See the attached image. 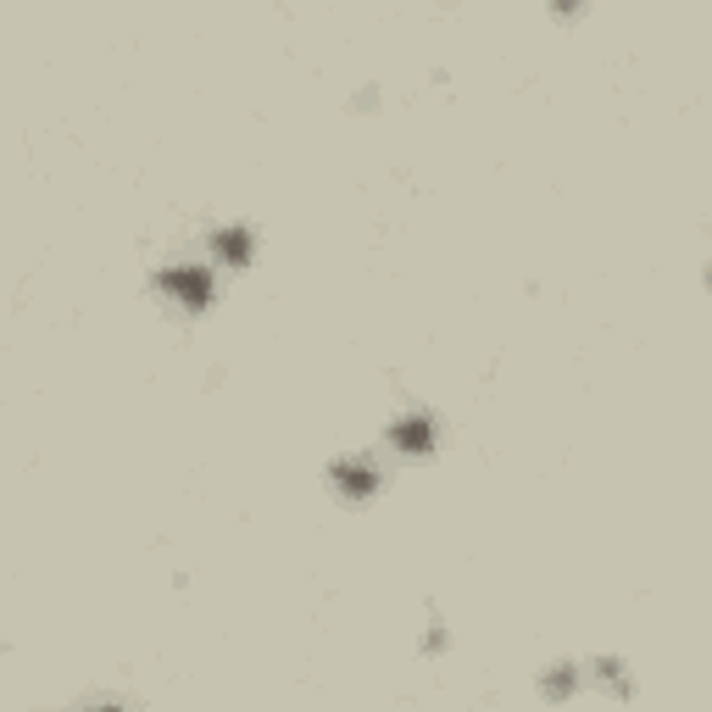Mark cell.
<instances>
[{"label":"cell","instance_id":"6da1fadb","mask_svg":"<svg viewBox=\"0 0 712 712\" xmlns=\"http://www.w3.org/2000/svg\"><path fill=\"white\" fill-rule=\"evenodd\" d=\"M162 284H167V295H173V301H185L190 312H201V307L212 301V273H206V268H195V262H185V268H167V273H162Z\"/></svg>","mask_w":712,"mask_h":712},{"label":"cell","instance_id":"7a4b0ae2","mask_svg":"<svg viewBox=\"0 0 712 712\" xmlns=\"http://www.w3.org/2000/svg\"><path fill=\"white\" fill-rule=\"evenodd\" d=\"M390 440L401 451H429L435 446V418H424V412H406V418L390 429Z\"/></svg>","mask_w":712,"mask_h":712},{"label":"cell","instance_id":"3957f363","mask_svg":"<svg viewBox=\"0 0 712 712\" xmlns=\"http://www.w3.org/2000/svg\"><path fill=\"white\" fill-rule=\"evenodd\" d=\"M334 485H340L345 496H368V490L379 485V473H373V462H340V467H334Z\"/></svg>","mask_w":712,"mask_h":712},{"label":"cell","instance_id":"277c9868","mask_svg":"<svg viewBox=\"0 0 712 712\" xmlns=\"http://www.w3.org/2000/svg\"><path fill=\"white\" fill-rule=\"evenodd\" d=\"M217 257L240 268V262L251 257V234H246V228H223V234H217Z\"/></svg>","mask_w":712,"mask_h":712},{"label":"cell","instance_id":"5b68a950","mask_svg":"<svg viewBox=\"0 0 712 712\" xmlns=\"http://www.w3.org/2000/svg\"><path fill=\"white\" fill-rule=\"evenodd\" d=\"M95 712H117V707H95Z\"/></svg>","mask_w":712,"mask_h":712}]
</instances>
